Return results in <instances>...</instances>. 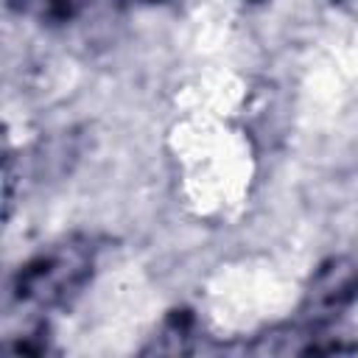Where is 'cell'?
Segmentation results:
<instances>
[{
	"instance_id": "6da1fadb",
	"label": "cell",
	"mask_w": 358,
	"mask_h": 358,
	"mask_svg": "<svg viewBox=\"0 0 358 358\" xmlns=\"http://www.w3.org/2000/svg\"><path fill=\"white\" fill-rule=\"evenodd\" d=\"M103 241L92 232H70L28 255L8 277V308L28 324H45L56 310L70 308L95 280Z\"/></svg>"
},
{
	"instance_id": "7a4b0ae2",
	"label": "cell",
	"mask_w": 358,
	"mask_h": 358,
	"mask_svg": "<svg viewBox=\"0 0 358 358\" xmlns=\"http://www.w3.org/2000/svg\"><path fill=\"white\" fill-rule=\"evenodd\" d=\"M355 302H358V260L350 255H336L313 268L302 291V302L296 308L294 322L327 333V327L336 324Z\"/></svg>"
},
{
	"instance_id": "3957f363",
	"label": "cell",
	"mask_w": 358,
	"mask_h": 358,
	"mask_svg": "<svg viewBox=\"0 0 358 358\" xmlns=\"http://www.w3.org/2000/svg\"><path fill=\"white\" fill-rule=\"evenodd\" d=\"M196 336H201L196 316L187 310H173L171 316H165V322L154 333L151 344L143 347V352H193L196 347L190 341Z\"/></svg>"
},
{
	"instance_id": "277c9868",
	"label": "cell",
	"mask_w": 358,
	"mask_h": 358,
	"mask_svg": "<svg viewBox=\"0 0 358 358\" xmlns=\"http://www.w3.org/2000/svg\"><path fill=\"white\" fill-rule=\"evenodd\" d=\"M87 0H6V8L39 25H64L81 14Z\"/></svg>"
},
{
	"instance_id": "5b68a950",
	"label": "cell",
	"mask_w": 358,
	"mask_h": 358,
	"mask_svg": "<svg viewBox=\"0 0 358 358\" xmlns=\"http://www.w3.org/2000/svg\"><path fill=\"white\" fill-rule=\"evenodd\" d=\"M120 3H131V6H157V3H165V0H120Z\"/></svg>"
},
{
	"instance_id": "8992f818",
	"label": "cell",
	"mask_w": 358,
	"mask_h": 358,
	"mask_svg": "<svg viewBox=\"0 0 358 358\" xmlns=\"http://www.w3.org/2000/svg\"><path fill=\"white\" fill-rule=\"evenodd\" d=\"M249 6H257V3H266V0H246Z\"/></svg>"
}]
</instances>
